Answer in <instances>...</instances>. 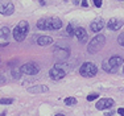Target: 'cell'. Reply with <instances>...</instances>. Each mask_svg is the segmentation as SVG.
<instances>
[{"mask_svg": "<svg viewBox=\"0 0 124 116\" xmlns=\"http://www.w3.org/2000/svg\"><path fill=\"white\" fill-rule=\"evenodd\" d=\"M62 26V21L57 17H44L37 21V28L41 31H57Z\"/></svg>", "mask_w": 124, "mask_h": 116, "instance_id": "cell-1", "label": "cell"}, {"mask_svg": "<svg viewBox=\"0 0 124 116\" xmlns=\"http://www.w3.org/2000/svg\"><path fill=\"white\" fill-rule=\"evenodd\" d=\"M29 33V23L28 21H20L13 29V38L19 42L25 40V37Z\"/></svg>", "mask_w": 124, "mask_h": 116, "instance_id": "cell-2", "label": "cell"}, {"mask_svg": "<svg viewBox=\"0 0 124 116\" xmlns=\"http://www.w3.org/2000/svg\"><path fill=\"white\" fill-rule=\"evenodd\" d=\"M106 44V38L103 34H98L95 36V37L93 38V40L88 42L87 45V52L90 53V54H95V53H98L100 49H102L103 46H104Z\"/></svg>", "mask_w": 124, "mask_h": 116, "instance_id": "cell-3", "label": "cell"}, {"mask_svg": "<svg viewBox=\"0 0 124 116\" xmlns=\"http://www.w3.org/2000/svg\"><path fill=\"white\" fill-rule=\"evenodd\" d=\"M79 73H81V75L85 77V78H93V77H95L96 73H98V67H96L93 62H85L81 66V69H79Z\"/></svg>", "mask_w": 124, "mask_h": 116, "instance_id": "cell-4", "label": "cell"}, {"mask_svg": "<svg viewBox=\"0 0 124 116\" xmlns=\"http://www.w3.org/2000/svg\"><path fill=\"white\" fill-rule=\"evenodd\" d=\"M13 12H15V5L12 1L0 0V15H3V16H11Z\"/></svg>", "mask_w": 124, "mask_h": 116, "instance_id": "cell-5", "label": "cell"}, {"mask_svg": "<svg viewBox=\"0 0 124 116\" xmlns=\"http://www.w3.org/2000/svg\"><path fill=\"white\" fill-rule=\"evenodd\" d=\"M53 53H54V55L58 59L65 61V59H67L69 55H70V49L69 47H65V46H61V45H57V46H54V49H53Z\"/></svg>", "mask_w": 124, "mask_h": 116, "instance_id": "cell-6", "label": "cell"}, {"mask_svg": "<svg viewBox=\"0 0 124 116\" xmlns=\"http://www.w3.org/2000/svg\"><path fill=\"white\" fill-rule=\"evenodd\" d=\"M38 66H36L34 63H25L20 67V73L25 74V75H36L38 73Z\"/></svg>", "mask_w": 124, "mask_h": 116, "instance_id": "cell-7", "label": "cell"}, {"mask_svg": "<svg viewBox=\"0 0 124 116\" xmlns=\"http://www.w3.org/2000/svg\"><path fill=\"white\" fill-rule=\"evenodd\" d=\"M49 75H50V78H52L53 81H60V79L65 78L66 73H65V71L62 70L61 67L55 66V67H53V69H50V71H49Z\"/></svg>", "mask_w": 124, "mask_h": 116, "instance_id": "cell-8", "label": "cell"}, {"mask_svg": "<svg viewBox=\"0 0 124 116\" xmlns=\"http://www.w3.org/2000/svg\"><path fill=\"white\" fill-rule=\"evenodd\" d=\"M114 106V100L110 99V98H102V99L98 100V103H96V108L98 109H107V108H111V107Z\"/></svg>", "mask_w": 124, "mask_h": 116, "instance_id": "cell-9", "label": "cell"}, {"mask_svg": "<svg viewBox=\"0 0 124 116\" xmlns=\"http://www.w3.org/2000/svg\"><path fill=\"white\" fill-rule=\"evenodd\" d=\"M123 26V20L120 19H111L110 21L107 23V28L110 29V31H119L120 28Z\"/></svg>", "mask_w": 124, "mask_h": 116, "instance_id": "cell-10", "label": "cell"}, {"mask_svg": "<svg viewBox=\"0 0 124 116\" xmlns=\"http://www.w3.org/2000/svg\"><path fill=\"white\" fill-rule=\"evenodd\" d=\"M103 26H104V21H103L102 19H99V20H94V21L91 23L90 28H91V31H93V32L99 33V32L103 29Z\"/></svg>", "mask_w": 124, "mask_h": 116, "instance_id": "cell-11", "label": "cell"}, {"mask_svg": "<svg viewBox=\"0 0 124 116\" xmlns=\"http://www.w3.org/2000/svg\"><path fill=\"white\" fill-rule=\"evenodd\" d=\"M28 91H29L31 94H44V93H48L49 88L46 87V86L38 85V86H32V87H29Z\"/></svg>", "mask_w": 124, "mask_h": 116, "instance_id": "cell-12", "label": "cell"}, {"mask_svg": "<svg viewBox=\"0 0 124 116\" xmlns=\"http://www.w3.org/2000/svg\"><path fill=\"white\" fill-rule=\"evenodd\" d=\"M123 62H124V59H123V57H120V55H114V57H111L108 59V63H110L112 67H115V69H117L120 65H123Z\"/></svg>", "mask_w": 124, "mask_h": 116, "instance_id": "cell-13", "label": "cell"}, {"mask_svg": "<svg viewBox=\"0 0 124 116\" xmlns=\"http://www.w3.org/2000/svg\"><path fill=\"white\" fill-rule=\"evenodd\" d=\"M37 44L40 46H49L53 44V38L49 37V36H41V37H38Z\"/></svg>", "mask_w": 124, "mask_h": 116, "instance_id": "cell-14", "label": "cell"}, {"mask_svg": "<svg viewBox=\"0 0 124 116\" xmlns=\"http://www.w3.org/2000/svg\"><path fill=\"white\" fill-rule=\"evenodd\" d=\"M75 36L78 37V40H81L82 42H86L87 41V33H86V29L79 26V28L75 29Z\"/></svg>", "mask_w": 124, "mask_h": 116, "instance_id": "cell-15", "label": "cell"}, {"mask_svg": "<svg viewBox=\"0 0 124 116\" xmlns=\"http://www.w3.org/2000/svg\"><path fill=\"white\" fill-rule=\"evenodd\" d=\"M103 69H104L107 73H115L117 69H115V67H112L110 63H108V61H104L103 62Z\"/></svg>", "mask_w": 124, "mask_h": 116, "instance_id": "cell-16", "label": "cell"}, {"mask_svg": "<svg viewBox=\"0 0 124 116\" xmlns=\"http://www.w3.org/2000/svg\"><path fill=\"white\" fill-rule=\"evenodd\" d=\"M9 34V29L7 26H0V38H7Z\"/></svg>", "mask_w": 124, "mask_h": 116, "instance_id": "cell-17", "label": "cell"}, {"mask_svg": "<svg viewBox=\"0 0 124 116\" xmlns=\"http://www.w3.org/2000/svg\"><path fill=\"white\" fill-rule=\"evenodd\" d=\"M66 33H67V36H69V37H71V36H75V31H74V28H73L71 24H69V25H67Z\"/></svg>", "mask_w": 124, "mask_h": 116, "instance_id": "cell-18", "label": "cell"}, {"mask_svg": "<svg viewBox=\"0 0 124 116\" xmlns=\"http://www.w3.org/2000/svg\"><path fill=\"white\" fill-rule=\"evenodd\" d=\"M13 103V99H11V98H3V99H0V104H12Z\"/></svg>", "mask_w": 124, "mask_h": 116, "instance_id": "cell-19", "label": "cell"}, {"mask_svg": "<svg viewBox=\"0 0 124 116\" xmlns=\"http://www.w3.org/2000/svg\"><path fill=\"white\" fill-rule=\"evenodd\" d=\"M65 103H66L67 106H73L77 103V99L75 98H66V99H65Z\"/></svg>", "mask_w": 124, "mask_h": 116, "instance_id": "cell-20", "label": "cell"}, {"mask_svg": "<svg viewBox=\"0 0 124 116\" xmlns=\"http://www.w3.org/2000/svg\"><path fill=\"white\" fill-rule=\"evenodd\" d=\"M99 98V94H96V93H93V94H90L87 96V100L88 102H93V100H95V99H98Z\"/></svg>", "mask_w": 124, "mask_h": 116, "instance_id": "cell-21", "label": "cell"}, {"mask_svg": "<svg viewBox=\"0 0 124 116\" xmlns=\"http://www.w3.org/2000/svg\"><path fill=\"white\" fill-rule=\"evenodd\" d=\"M117 42H119L120 46H124V32L122 34H119V37H117Z\"/></svg>", "mask_w": 124, "mask_h": 116, "instance_id": "cell-22", "label": "cell"}, {"mask_svg": "<svg viewBox=\"0 0 124 116\" xmlns=\"http://www.w3.org/2000/svg\"><path fill=\"white\" fill-rule=\"evenodd\" d=\"M93 1H94V4H95V7H98V8H100V7H102V4H103V0H93Z\"/></svg>", "mask_w": 124, "mask_h": 116, "instance_id": "cell-23", "label": "cell"}, {"mask_svg": "<svg viewBox=\"0 0 124 116\" xmlns=\"http://www.w3.org/2000/svg\"><path fill=\"white\" fill-rule=\"evenodd\" d=\"M117 112H119V115L124 116V108H119V109H117Z\"/></svg>", "mask_w": 124, "mask_h": 116, "instance_id": "cell-24", "label": "cell"}, {"mask_svg": "<svg viewBox=\"0 0 124 116\" xmlns=\"http://www.w3.org/2000/svg\"><path fill=\"white\" fill-rule=\"evenodd\" d=\"M12 74H13V78H19V77H20V75H19V73H17V71H13Z\"/></svg>", "mask_w": 124, "mask_h": 116, "instance_id": "cell-25", "label": "cell"}, {"mask_svg": "<svg viewBox=\"0 0 124 116\" xmlns=\"http://www.w3.org/2000/svg\"><path fill=\"white\" fill-rule=\"evenodd\" d=\"M1 83H5V78L0 75V85H1Z\"/></svg>", "mask_w": 124, "mask_h": 116, "instance_id": "cell-26", "label": "cell"}, {"mask_svg": "<svg viewBox=\"0 0 124 116\" xmlns=\"http://www.w3.org/2000/svg\"><path fill=\"white\" fill-rule=\"evenodd\" d=\"M114 115V111H110V112H106V116H112Z\"/></svg>", "mask_w": 124, "mask_h": 116, "instance_id": "cell-27", "label": "cell"}, {"mask_svg": "<svg viewBox=\"0 0 124 116\" xmlns=\"http://www.w3.org/2000/svg\"><path fill=\"white\" fill-rule=\"evenodd\" d=\"M82 5H83V7H88V4H87V1H83V3H82Z\"/></svg>", "mask_w": 124, "mask_h": 116, "instance_id": "cell-28", "label": "cell"}, {"mask_svg": "<svg viewBox=\"0 0 124 116\" xmlns=\"http://www.w3.org/2000/svg\"><path fill=\"white\" fill-rule=\"evenodd\" d=\"M55 116H63V115H61V114H57V115H55Z\"/></svg>", "mask_w": 124, "mask_h": 116, "instance_id": "cell-29", "label": "cell"}, {"mask_svg": "<svg viewBox=\"0 0 124 116\" xmlns=\"http://www.w3.org/2000/svg\"><path fill=\"white\" fill-rule=\"evenodd\" d=\"M123 73H124V67H123Z\"/></svg>", "mask_w": 124, "mask_h": 116, "instance_id": "cell-30", "label": "cell"}]
</instances>
